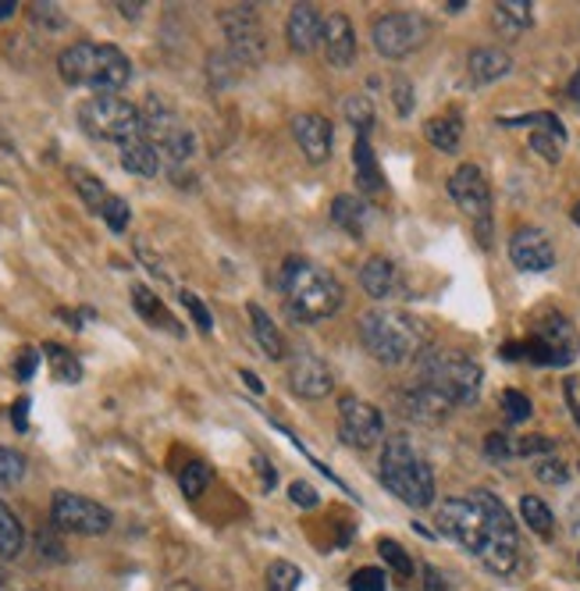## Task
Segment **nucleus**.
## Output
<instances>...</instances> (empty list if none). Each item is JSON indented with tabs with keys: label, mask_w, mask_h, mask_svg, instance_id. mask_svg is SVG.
<instances>
[{
	"label": "nucleus",
	"mask_w": 580,
	"mask_h": 591,
	"mask_svg": "<svg viewBox=\"0 0 580 591\" xmlns=\"http://www.w3.org/2000/svg\"><path fill=\"white\" fill-rule=\"evenodd\" d=\"M101 218L107 221V229L110 232H125L128 229V218H133V211H128V203L122 200V197H110L107 203H104V211H101Z\"/></svg>",
	"instance_id": "41"
},
{
	"label": "nucleus",
	"mask_w": 580,
	"mask_h": 591,
	"mask_svg": "<svg viewBox=\"0 0 580 591\" xmlns=\"http://www.w3.org/2000/svg\"><path fill=\"white\" fill-rule=\"evenodd\" d=\"M471 499L481 506V514H485V524H488V538H485V549H481V563H485L492 573H513L520 559V535H517V524H513L509 509L503 506V499L485 488H477Z\"/></svg>",
	"instance_id": "5"
},
{
	"label": "nucleus",
	"mask_w": 580,
	"mask_h": 591,
	"mask_svg": "<svg viewBox=\"0 0 580 591\" xmlns=\"http://www.w3.org/2000/svg\"><path fill=\"white\" fill-rule=\"evenodd\" d=\"M449 197L477 225L481 243H492V189L477 165H463L449 175Z\"/></svg>",
	"instance_id": "9"
},
{
	"label": "nucleus",
	"mask_w": 580,
	"mask_h": 591,
	"mask_svg": "<svg viewBox=\"0 0 580 591\" xmlns=\"http://www.w3.org/2000/svg\"><path fill=\"white\" fill-rule=\"evenodd\" d=\"M567 403H570V410H573V418H577V424H580V403L573 399V381H567Z\"/></svg>",
	"instance_id": "55"
},
{
	"label": "nucleus",
	"mask_w": 580,
	"mask_h": 591,
	"mask_svg": "<svg viewBox=\"0 0 580 591\" xmlns=\"http://www.w3.org/2000/svg\"><path fill=\"white\" fill-rule=\"evenodd\" d=\"M179 296H182V303H186V310L192 314V321H197V328H200L203 335H211L214 317H211V310H207L203 303H200V296H192V293H179Z\"/></svg>",
	"instance_id": "45"
},
{
	"label": "nucleus",
	"mask_w": 580,
	"mask_h": 591,
	"mask_svg": "<svg viewBox=\"0 0 580 591\" xmlns=\"http://www.w3.org/2000/svg\"><path fill=\"white\" fill-rule=\"evenodd\" d=\"M25 546V527L11 514V506L0 503V559H14Z\"/></svg>",
	"instance_id": "32"
},
{
	"label": "nucleus",
	"mask_w": 580,
	"mask_h": 591,
	"mask_svg": "<svg viewBox=\"0 0 580 591\" xmlns=\"http://www.w3.org/2000/svg\"><path fill=\"white\" fill-rule=\"evenodd\" d=\"M293 136L296 147L303 150V157L310 165H325L331 157V143H335V129L328 118L320 115H296L293 118Z\"/></svg>",
	"instance_id": "17"
},
{
	"label": "nucleus",
	"mask_w": 580,
	"mask_h": 591,
	"mask_svg": "<svg viewBox=\"0 0 580 591\" xmlns=\"http://www.w3.org/2000/svg\"><path fill=\"white\" fill-rule=\"evenodd\" d=\"M573 221H577V225H580V203L573 207Z\"/></svg>",
	"instance_id": "59"
},
{
	"label": "nucleus",
	"mask_w": 580,
	"mask_h": 591,
	"mask_svg": "<svg viewBox=\"0 0 580 591\" xmlns=\"http://www.w3.org/2000/svg\"><path fill=\"white\" fill-rule=\"evenodd\" d=\"M25 477V456L8 450V445H0V492L14 488Z\"/></svg>",
	"instance_id": "39"
},
{
	"label": "nucleus",
	"mask_w": 580,
	"mask_h": 591,
	"mask_svg": "<svg viewBox=\"0 0 580 591\" xmlns=\"http://www.w3.org/2000/svg\"><path fill=\"white\" fill-rule=\"evenodd\" d=\"M370 36H375V46L381 57L399 61L413 51H421L431 36V25L424 14H416V11H389V14H378L375 19Z\"/></svg>",
	"instance_id": "8"
},
{
	"label": "nucleus",
	"mask_w": 580,
	"mask_h": 591,
	"mask_svg": "<svg viewBox=\"0 0 580 591\" xmlns=\"http://www.w3.org/2000/svg\"><path fill=\"white\" fill-rule=\"evenodd\" d=\"M503 125H530V150L538 157H545L549 165H556L562 157V143H567V129H562V122L549 110H541V115H520V118H498Z\"/></svg>",
	"instance_id": "15"
},
{
	"label": "nucleus",
	"mask_w": 580,
	"mask_h": 591,
	"mask_svg": "<svg viewBox=\"0 0 580 591\" xmlns=\"http://www.w3.org/2000/svg\"><path fill=\"white\" fill-rule=\"evenodd\" d=\"M402 413L413 421H424V424H439L445 413H449V403L442 395H434L431 389L424 386H413L402 392Z\"/></svg>",
	"instance_id": "25"
},
{
	"label": "nucleus",
	"mask_w": 580,
	"mask_h": 591,
	"mask_svg": "<svg viewBox=\"0 0 580 591\" xmlns=\"http://www.w3.org/2000/svg\"><path fill=\"white\" fill-rule=\"evenodd\" d=\"M416 386L442 395L449 407H471L481 395V367L456 349L428 346L416 357Z\"/></svg>",
	"instance_id": "3"
},
{
	"label": "nucleus",
	"mask_w": 580,
	"mask_h": 591,
	"mask_svg": "<svg viewBox=\"0 0 580 591\" xmlns=\"http://www.w3.org/2000/svg\"><path fill=\"white\" fill-rule=\"evenodd\" d=\"M256 471H261V477H264V488H275V471L267 467L264 456H256Z\"/></svg>",
	"instance_id": "54"
},
{
	"label": "nucleus",
	"mask_w": 580,
	"mask_h": 591,
	"mask_svg": "<svg viewBox=\"0 0 580 591\" xmlns=\"http://www.w3.org/2000/svg\"><path fill=\"white\" fill-rule=\"evenodd\" d=\"M122 168L139 175V179H154L160 171V154L147 136L128 139V143H122Z\"/></svg>",
	"instance_id": "29"
},
{
	"label": "nucleus",
	"mask_w": 580,
	"mask_h": 591,
	"mask_svg": "<svg viewBox=\"0 0 580 591\" xmlns=\"http://www.w3.org/2000/svg\"><path fill=\"white\" fill-rule=\"evenodd\" d=\"M535 474H538V482H541V485H567V482H570L567 463L556 460V456H545V460H538Z\"/></svg>",
	"instance_id": "40"
},
{
	"label": "nucleus",
	"mask_w": 580,
	"mask_h": 591,
	"mask_svg": "<svg viewBox=\"0 0 580 591\" xmlns=\"http://www.w3.org/2000/svg\"><path fill=\"white\" fill-rule=\"evenodd\" d=\"M8 14H14V0H0V19H8Z\"/></svg>",
	"instance_id": "57"
},
{
	"label": "nucleus",
	"mask_w": 580,
	"mask_h": 591,
	"mask_svg": "<svg viewBox=\"0 0 580 591\" xmlns=\"http://www.w3.org/2000/svg\"><path fill=\"white\" fill-rule=\"evenodd\" d=\"M338 435L352 450H370L384 439V418L378 407H370L367 399L346 395L338 403Z\"/></svg>",
	"instance_id": "13"
},
{
	"label": "nucleus",
	"mask_w": 580,
	"mask_h": 591,
	"mask_svg": "<svg viewBox=\"0 0 580 591\" xmlns=\"http://www.w3.org/2000/svg\"><path fill=\"white\" fill-rule=\"evenodd\" d=\"M224 36H229V51L235 65H261L264 61V25L261 14L253 8H229L221 11Z\"/></svg>",
	"instance_id": "11"
},
{
	"label": "nucleus",
	"mask_w": 580,
	"mask_h": 591,
	"mask_svg": "<svg viewBox=\"0 0 580 591\" xmlns=\"http://www.w3.org/2000/svg\"><path fill=\"white\" fill-rule=\"evenodd\" d=\"M325 57L331 68H349L357 61V33H352V22L342 11L325 19Z\"/></svg>",
	"instance_id": "21"
},
{
	"label": "nucleus",
	"mask_w": 580,
	"mask_h": 591,
	"mask_svg": "<svg viewBox=\"0 0 580 591\" xmlns=\"http://www.w3.org/2000/svg\"><path fill=\"white\" fill-rule=\"evenodd\" d=\"M331 221L342 232H349L352 239H363L367 225H370V207L360 197L342 193V197H335V203H331Z\"/></svg>",
	"instance_id": "27"
},
{
	"label": "nucleus",
	"mask_w": 580,
	"mask_h": 591,
	"mask_svg": "<svg viewBox=\"0 0 580 591\" xmlns=\"http://www.w3.org/2000/svg\"><path fill=\"white\" fill-rule=\"evenodd\" d=\"M396 89V104H399V115H410V110H413V93H410V83H407V78H396V83H392Z\"/></svg>",
	"instance_id": "51"
},
{
	"label": "nucleus",
	"mask_w": 580,
	"mask_h": 591,
	"mask_svg": "<svg viewBox=\"0 0 580 591\" xmlns=\"http://www.w3.org/2000/svg\"><path fill=\"white\" fill-rule=\"evenodd\" d=\"M285 36L293 54H314L317 43H325V19H320V11L314 4H296L288 11Z\"/></svg>",
	"instance_id": "18"
},
{
	"label": "nucleus",
	"mask_w": 580,
	"mask_h": 591,
	"mask_svg": "<svg viewBox=\"0 0 580 591\" xmlns=\"http://www.w3.org/2000/svg\"><path fill=\"white\" fill-rule=\"evenodd\" d=\"M51 520L54 527L68 535H104L110 527V509L86 499V495H75V492H54L51 499Z\"/></svg>",
	"instance_id": "10"
},
{
	"label": "nucleus",
	"mask_w": 580,
	"mask_h": 591,
	"mask_svg": "<svg viewBox=\"0 0 580 591\" xmlns=\"http://www.w3.org/2000/svg\"><path fill=\"white\" fill-rule=\"evenodd\" d=\"M36 367H40V349H25V353L14 360V378L29 381L32 374H36Z\"/></svg>",
	"instance_id": "49"
},
{
	"label": "nucleus",
	"mask_w": 580,
	"mask_h": 591,
	"mask_svg": "<svg viewBox=\"0 0 580 591\" xmlns=\"http://www.w3.org/2000/svg\"><path fill=\"white\" fill-rule=\"evenodd\" d=\"M133 307L139 310V317H143V321H147V325H154V328H168L171 335H182V325H175V321H171L168 307L154 296V289H147V285H136V289H133Z\"/></svg>",
	"instance_id": "30"
},
{
	"label": "nucleus",
	"mask_w": 580,
	"mask_h": 591,
	"mask_svg": "<svg viewBox=\"0 0 580 591\" xmlns=\"http://www.w3.org/2000/svg\"><path fill=\"white\" fill-rule=\"evenodd\" d=\"M0 591H4V570H0Z\"/></svg>",
	"instance_id": "60"
},
{
	"label": "nucleus",
	"mask_w": 580,
	"mask_h": 591,
	"mask_svg": "<svg viewBox=\"0 0 580 591\" xmlns=\"http://www.w3.org/2000/svg\"><path fill=\"white\" fill-rule=\"evenodd\" d=\"M288 499H293L296 506H317V492L306 482H293V488H288Z\"/></svg>",
	"instance_id": "50"
},
{
	"label": "nucleus",
	"mask_w": 580,
	"mask_h": 591,
	"mask_svg": "<svg viewBox=\"0 0 580 591\" xmlns=\"http://www.w3.org/2000/svg\"><path fill=\"white\" fill-rule=\"evenodd\" d=\"M360 289L370 299H389L399 289V267L389 257H370L360 267Z\"/></svg>",
	"instance_id": "22"
},
{
	"label": "nucleus",
	"mask_w": 580,
	"mask_h": 591,
	"mask_svg": "<svg viewBox=\"0 0 580 591\" xmlns=\"http://www.w3.org/2000/svg\"><path fill=\"white\" fill-rule=\"evenodd\" d=\"M439 527H442L445 538L460 541L466 552L481 556V549H485L488 524H485V514H481V506L474 499H445L439 506Z\"/></svg>",
	"instance_id": "12"
},
{
	"label": "nucleus",
	"mask_w": 580,
	"mask_h": 591,
	"mask_svg": "<svg viewBox=\"0 0 580 591\" xmlns=\"http://www.w3.org/2000/svg\"><path fill=\"white\" fill-rule=\"evenodd\" d=\"M509 261L520 271H549L556 264V246L541 229H520L509 239Z\"/></svg>",
	"instance_id": "16"
},
{
	"label": "nucleus",
	"mask_w": 580,
	"mask_h": 591,
	"mask_svg": "<svg viewBox=\"0 0 580 591\" xmlns=\"http://www.w3.org/2000/svg\"><path fill=\"white\" fill-rule=\"evenodd\" d=\"M288 386L303 399H328L335 389V374L331 367L314 357V353H296L288 363Z\"/></svg>",
	"instance_id": "14"
},
{
	"label": "nucleus",
	"mask_w": 580,
	"mask_h": 591,
	"mask_svg": "<svg viewBox=\"0 0 580 591\" xmlns=\"http://www.w3.org/2000/svg\"><path fill=\"white\" fill-rule=\"evenodd\" d=\"M466 68H471L474 86H488V83H495V78L509 75L513 57L503 51V46H477V51H471V61H466Z\"/></svg>",
	"instance_id": "23"
},
{
	"label": "nucleus",
	"mask_w": 580,
	"mask_h": 591,
	"mask_svg": "<svg viewBox=\"0 0 580 591\" xmlns=\"http://www.w3.org/2000/svg\"><path fill=\"white\" fill-rule=\"evenodd\" d=\"M378 552H381L384 563L392 567V573H396L399 581H407L410 573H413V559L407 556V549H402L399 541H392V538H381V541H378Z\"/></svg>",
	"instance_id": "38"
},
{
	"label": "nucleus",
	"mask_w": 580,
	"mask_h": 591,
	"mask_svg": "<svg viewBox=\"0 0 580 591\" xmlns=\"http://www.w3.org/2000/svg\"><path fill=\"white\" fill-rule=\"evenodd\" d=\"M96 57H101V43H72L64 46L61 57H57V72L68 86H93V75H96Z\"/></svg>",
	"instance_id": "20"
},
{
	"label": "nucleus",
	"mask_w": 580,
	"mask_h": 591,
	"mask_svg": "<svg viewBox=\"0 0 580 591\" xmlns=\"http://www.w3.org/2000/svg\"><path fill=\"white\" fill-rule=\"evenodd\" d=\"M139 115H143V136H147L157 154H165L171 165H182L189 161V154H192V133L186 129V122L175 115V110L160 101V97H150L147 104L139 107Z\"/></svg>",
	"instance_id": "7"
},
{
	"label": "nucleus",
	"mask_w": 580,
	"mask_h": 591,
	"mask_svg": "<svg viewBox=\"0 0 580 591\" xmlns=\"http://www.w3.org/2000/svg\"><path fill=\"white\" fill-rule=\"evenodd\" d=\"M72 186L78 189V197H83V203L89 207V211L101 214L104 211V203L110 200V193L104 189V182L96 179V175L83 171V168H72Z\"/></svg>",
	"instance_id": "34"
},
{
	"label": "nucleus",
	"mask_w": 580,
	"mask_h": 591,
	"mask_svg": "<svg viewBox=\"0 0 580 591\" xmlns=\"http://www.w3.org/2000/svg\"><path fill=\"white\" fill-rule=\"evenodd\" d=\"M43 353H46V360H51L57 381H78V378H83V363H78L64 346L46 342V346H43Z\"/></svg>",
	"instance_id": "35"
},
{
	"label": "nucleus",
	"mask_w": 580,
	"mask_h": 591,
	"mask_svg": "<svg viewBox=\"0 0 580 591\" xmlns=\"http://www.w3.org/2000/svg\"><path fill=\"white\" fill-rule=\"evenodd\" d=\"M556 442L552 439H520L513 442V456H538V453H552Z\"/></svg>",
	"instance_id": "47"
},
{
	"label": "nucleus",
	"mask_w": 580,
	"mask_h": 591,
	"mask_svg": "<svg viewBox=\"0 0 580 591\" xmlns=\"http://www.w3.org/2000/svg\"><path fill=\"white\" fill-rule=\"evenodd\" d=\"M485 453H488L495 463L513 460V439L503 435V431H495V435H488V442H485Z\"/></svg>",
	"instance_id": "46"
},
{
	"label": "nucleus",
	"mask_w": 580,
	"mask_h": 591,
	"mask_svg": "<svg viewBox=\"0 0 580 591\" xmlns=\"http://www.w3.org/2000/svg\"><path fill=\"white\" fill-rule=\"evenodd\" d=\"M424 591H449L445 581H442V573L434 567H424Z\"/></svg>",
	"instance_id": "53"
},
{
	"label": "nucleus",
	"mask_w": 580,
	"mask_h": 591,
	"mask_svg": "<svg viewBox=\"0 0 580 591\" xmlns=\"http://www.w3.org/2000/svg\"><path fill=\"white\" fill-rule=\"evenodd\" d=\"M349 591H384V573L378 567H363L349 578Z\"/></svg>",
	"instance_id": "44"
},
{
	"label": "nucleus",
	"mask_w": 580,
	"mask_h": 591,
	"mask_svg": "<svg viewBox=\"0 0 580 591\" xmlns=\"http://www.w3.org/2000/svg\"><path fill=\"white\" fill-rule=\"evenodd\" d=\"M538 339L545 342V349H549L552 367H567L580 353V335H577V328L562 314L545 317V321L538 325Z\"/></svg>",
	"instance_id": "19"
},
{
	"label": "nucleus",
	"mask_w": 580,
	"mask_h": 591,
	"mask_svg": "<svg viewBox=\"0 0 580 591\" xmlns=\"http://www.w3.org/2000/svg\"><path fill=\"white\" fill-rule=\"evenodd\" d=\"M11 424L14 431H29V399H14V407H11Z\"/></svg>",
	"instance_id": "52"
},
{
	"label": "nucleus",
	"mask_w": 580,
	"mask_h": 591,
	"mask_svg": "<svg viewBox=\"0 0 580 591\" xmlns=\"http://www.w3.org/2000/svg\"><path fill=\"white\" fill-rule=\"evenodd\" d=\"M250 321H253V335H256V342H261V349H264V357H271V360H282L288 349H285V335H282V328L275 325V317H271L261 303H250Z\"/></svg>",
	"instance_id": "28"
},
{
	"label": "nucleus",
	"mask_w": 580,
	"mask_h": 591,
	"mask_svg": "<svg viewBox=\"0 0 580 591\" xmlns=\"http://www.w3.org/2000/svg\"><path fill=\"white\" fill-rule=\"evenodd\" d=\"M520 517H524V524H527L535 535H541V538H552V531H556L552 509L545 506V503L538 499V495H524V499H520Z\"/></svg>",
	"instance_id": "33"
},
{
	"label": "nucleus",
	"mask_w": 580,
	"mask_h": 591,
	"mask_svg": "<svg viewBox=\"0 0 580 591\" xmlns=\"http://www.w3.org/2000/svg\"><path fill=\"white\" fill-rule=\"evenodd\" d=\"M360 342L381 363H407L428 349V328L407 310H367L360 317Z\"/></svg>",
	"instance_id": "2"
},
{
	"label": "nucleus",
	"mask_w": 580,
	"mask_h": 591,
	"mask_svg": "<svg viewBox=\"0 0 580 591\" xmlns=\"http://www.w3.org/2000/svg\"><path fill=\"white\" fill-rule=\"evenodd\" d=\"M179 485L186 492V499H200V495L211 488V467H207L203 460H189L182 477H179Z\"/></svg>",
	"instance_id": "36"
},
{
	"label": "nucleus",
	"mask_w": 580,
	"mask_h": 591,
	"mask_svg": "<svg viewBox=\"0 0 580 591\" xmlns=\"http://www.w3.org/2000/svg\"><path fill=\"white\" fill-rule=\"evenodd\" d=\"M352 168H357V189H360V193H381V189H384L381 165H378L375 147H370L367 133H357V143H352Z\"/></svg>",
	"instance_id": "24"
},
{
	"label": "nucleus",
	"mask_w": 580,
	"mask_h": 591,
	"mask_svg": "<svg viewBox=\"0 0 580 591\" xmlns=\"http://www.w3.org/2000/svg\"><path fill=\"white\" fill-rule=\"evenodd\" d=\"M424 136H428V143H431L434 150L456 154L460 143H463V122H460V115H439V118L428 122Z\"/></svg>",
	"instance_id": "31"
},
{
	"label": "nucleus",
	"mask_w": 580,
	"mask_h": 591,
	"mask_svg": "<svg viewBox=\"0 0 580 591\" xmlns=\"http://www.w3.org/2000/svg\"><path fill=\"white\" fill-rule=\"evenodd\" d=\"M346 118L357 125L360 133H370V122H375V107L367 97H349L346 101Z\"/></svg>",
	"instance_id": "43"
},
{
	"label": "nucleus",
	"mask_w": 580,
	"mask_h": 591,
	"mask_svg": "<svg viewBox=\"0 0 580 591\" xmlns=\"http://www.w3.org/2000/svg\"><path fill=\"white\" fill-rule=\"evenodd\" d=\"M570 97H573V101H580V72L573 75V83H570Z\"/></svg>",
	"instance_id": "58"
},
{
	"label": "nucleus",
	"mask_w": 580,
	"mask_h": 591,
	"mask_svg": "<svg viewBox=\"0 0 580 591\" xmlns=\"http://www.w3.org/2000/svg\"><path fill=\"white\" fill-rule=\"evenodd\" d=\"M503 413L513 421V424H524L530 418V399L517 389H506L503 392Z\"/></svg>",
	"instance_id": "42"
},
{
	"label": "nucleus",
	"mask_w": 580,
	"mask_h": 591,
	"mask_svg": "<svg viewBox=\"0 0 580 591\" xmlns=\"http://www.w3.org/2000/svg\"><path fill=\"white\" fill-rule=\"evenodd\" d=\"M78 122L83 129L96 139H110V143H128L143 136V115L136 104H128L125 97H89L78 107Z\"/></svg>",
	"instance_id": "6"
},
{
	"label": "nucleus",
	"mask_w": 580,
	"mask_h": 591,
	"mask_svg": "<svg viewBox=\"0 0 580 591\" xmlns=\"http://www.w3.org/2000/svg\"><path fill=\"white\" fill-rule=\"evenodd\" d=\"M239 374H243V381H246V386H250L253 392H264V386H261V381H256V374H253V371H239Z\"/></svg>",
	"instance_id": "56"
},
{
	"label": "nucleus",
	"mask_w": 580,
	"mask_h": 591,
	"mask_svg": "<svg viewBox=\"0 0 580 591\" xmlns=\"http://www.w3.org/2000/svg\"><path fill=\"white\" fill-rule=\"evenodd\" d=\"M32 19L51 29V33H57V29H64V22H68L54 4H36V8H32Z\"/></svg>",
	"instance_id": "48"
},
{
	"label": "nucleus",
	"mask_w": 580,
	"mask_h": 591,
	"mask_svg": "<svg viewBox=\"0 0 580 591\" xmlns=\"http://www.w3.org/2000/svg\"><path fill=\"white\" fill-rule=\"evenodd\" d=\"M303 573L296 563H288V559H275V563L267 567V591H299Z\"/></svg>",
	"instance_id": "37"
},
{
	"label": "nucleus",
	"mask_w": 580,
	"mask_h": 591,
	"mask_svg": "<svg viewBox=\"0 0 580 591\" xmlns=\"http://www.w3.org/2000/svg\"><path fill=\"white\" fill-rule=\"evenodd\" d=\"M492 22L503 36L517 40L520 33H527V29L535 25V8H530V0H503V4H495Z\"/></svg>",
	"instance_id": "26"
},
{
	"label": "nucleus",
	"mask_w": 580,
	"mask_h": 591,
	"mask_svg": "<svg viewBox=\"0 0 580 591\" xmlns=\"http://www.w3.org/2000/svg\"><path fill=\"white\" fill-rule=\"evenodd\" d=\"M381 485L396 499H402L413 509H424L434 503V474L428 460L413 450L407 439H389L381 450Z\"/></svg>",
	"instance_id": "4"
},
{
	"label": "nucleus",
	"mask_w": 580,
	"mask_h": 591,
	"mask_svg": "<svg viewBox=\"0 0 580 591\" xmlns=\"http://www.w3.org/2000/svg\"><path fill=\"white\" fill-rule=\"evenodd\" d=\"M275 289L285 303V310L303 325L328 321L342 310V282L328 267H320L306 257H285L275 271Z\"/></svg>",
	"instance_id": "1"
}]
</instances>
